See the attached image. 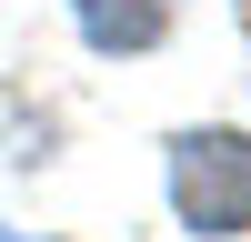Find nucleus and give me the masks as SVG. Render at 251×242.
Listing matches in <instances>:
<instances>
[{
    "instance_id": "nucleus-1",
    "label": "nucleus",
    "mask_w": 251,
    "mask_h": 242,
    "mask_svg": "<svg viewBox=\"0 0 251 242\" xmlns=\"http://www.w3.org/2000/svg\"><path fill=\"white\" fill-rule=\"evenodd\" d=\"M171 212L201 242L251 232V131H181L171 141Z\"/></svg>"
},
{
    "instance_id": "nucleus-2",
    "label": "nucleus",
    "mask_w": 251,
    "mask_h": 242,
    "mask_svg": "<svg viewBox=\"0 0 251 242\" xmlns=\"http://www.w3.org/2000/svg\"><path fill=\"white\" fill-rule=\"evenodd\" d=\"M71 10H80V40L91 51H151L181 20V0H71Z\"/></svg>"
}]
</instances>
